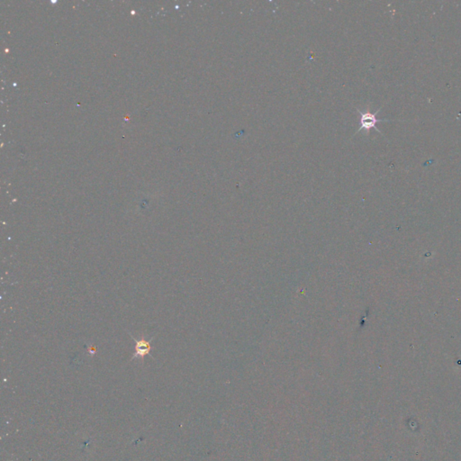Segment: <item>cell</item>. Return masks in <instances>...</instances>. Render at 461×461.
I'll list each match as a JSON object with an SVG mask.
<instances>
[{
	"mask_svg": "<svg viewBox=\"0 0 461 461\" xmlns=\"http://www.w3.org/2000/svg\"><path fill=\"white\" fill-rule=\"evenodd\" d=\"M358 111L360 115V127L357 131V133H359L360 131L365 130L367 132V134H369L370 129H375L376 132L381 133L376 127V123L383 122V121H387V122L390 121L388 119H377L376 118V115L380 111V108L374 114L369 113V112H362V111L359 110V109H358Z\"/></svg>",
	"mask_w": 461,
	"mask_h": 461,
	"instance_id": "cell-1",
	"label": "cell"
},
{
	"mask_svg": "<svg viewBox=\"0 0 461 461\" xmlns=\"http://www.w3.org/2000/svg\"><path fill=\"white\" fill-rule=\"evenodd\" d=\"M133 339L136 341V353L134 355V358H143L146 355H149L150 352L152 351V346H151V341H147L144 339L141 340H136V338Z\"/></svg>",
	"mask_w": 461,
	"mask_h": 461,
	"instance_id": "cell-2",
	"label": "cell"
}]
</instances>
